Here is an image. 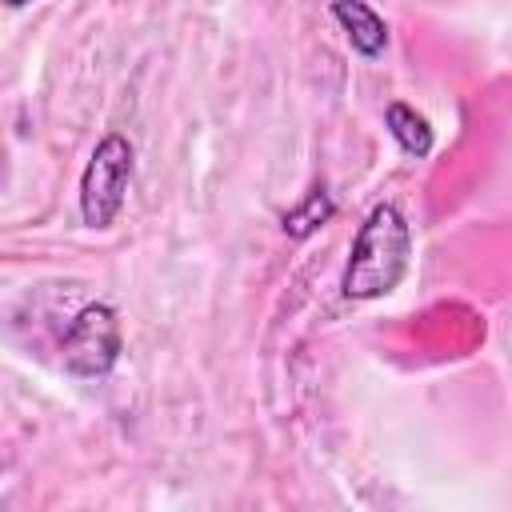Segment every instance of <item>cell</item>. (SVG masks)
Returning <instances> with one entry per match:
<instances>
[{
  "label": "cell",
  "instance_id": "6",
  "mask_svg": "<svg viewBox=\"0 0 512 512\" xmlns=\"http://www.w3.org/2000/svg\"><path fill=\"white\" fill-rule=\"evenodd\" d=\"M332 216H336V200H332L328 184H316V188H312L296 208H288V212H284L280 228H284V236L304 240V236H312L316 228H324Z\"/></svg>",
  "mask_w": 512,
  "mask_h": 512
},
{
  "label": "cell",
  "instance_id": "7",
  "mask_svg": "<svg viewBox=\"0 0 512 512\" xmlns=\"http://www.w3.org/2000/svg\"><path fill=\"white\" fill-rule=\"evenodd\" d=\"M8 8H24V4H32V0H4Z\"/></svg>",
  "mask_w": 512,
  "mask_h": 512
},
{
  "label": "cell",
  "instance_id": "4",
  "mask_svg": "<svg viewBox=\"0 0 512 512\" xmlns=\"http://www.w3.org/2000/svg\"><path fill=\"white\" fill-rule=\"evenodd\" d=\"M332 20L344 28L356 56L376 60L388 48V24L368 0H332Z\"/></svg>",
  "mask_w": 512,
  "mask_h": 512
},
{
  "label": "cell",
  "instance_id": "2",
  "mask_svg": "<svg viewBox=\"0 0 512 512\" xmlns=\"http://www.w3.org/2000/svg\"><path fill=\"white\" fill-rule=\"evenodd\" d=\"M132 160H136V148L120 132L100 136V144L92 148L80 172V220L88 228H112V220L120 216L132 184Z\"/></svg>",
  "mask_w": 512,
  "mask_h": 512
},
{
  "label": "cell",
  "instance_id": "1",
  "mask_svg": "<svg viewBox=\"0 0 512 512\" xmlns=\"http://www.w3.org/2000/svg\"><path fill=\"white\" fill-rule=\"evenodd\" d=\"M408 256H412V232L404 212L392 200L376 204L348 248V264L340 272V296L356 304L388 296L404 280Z\"/></svg>",
  "mask_w": 512,
  "mask_h": 512
},
{
  "label": "cell",
  "instance_id": "3",
  "mask_svg": "<svg viewBox=\"0 0 512 512\" xmlns=\"http://www.w3.org/2000/svg\"><path fill=\"white\" fill-rule=\"evenodd\" d=\"M120 348H124V336H120V316L112 304L96 300V304H84L68 328H64V340H60V360L72 376L80 380H96V376H108L120 360Z\"/></svg>",
  "mask_w": 512,
  "mask_h": 512
},
{
  "label": "cell",
  "instance_id": "5",
  "mask_svg": "<svg viewBox=\"0 0 512 512\" xmlns=\"http://www.w3.org/2000/svg\"><path fill=\"white\" fill-rule=\"evenodd\" d=\"M384 124H388V132H392V140L400 144V152H404V156L424 160V156L432 152V144H436L428 116H424V112H416V108H412V104H404V100H392V104L384 108Z\"/></svg>",
  "mask_w": 512,
  "mask_h": 512
}]
</instances>
